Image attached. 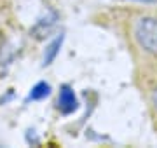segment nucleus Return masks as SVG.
Masks as SVG:
<instances>
[{"instance_id": "f257e3e1", "label": "nucleus", "mask_w": 157, "mask_h": 148, "mask_svg": "<svg viewBox=\"0 0 157 148\" xmlns=\"http://www.w3.org/2000/svg\"><path fill=\"white\" fill-rule=\"evenodd\" d=\"M133 68H157V7H129L119 17Z\"/></svg>"}, {"instance_id": "f03ea898", "label": "nucleus", "mask_w": 157, "mask_h": 148, "mask_svg": "<svg viewBox=\"0 0 157 148\" xmlns=\"http://www.w3.org/2000/svg\"><path fill=\"white\" fill-rule=\"evenodd\" d=\"M135 84L145 103L148 117H150L154 129L157 132V68L155 70H136Z\"/></svg>"}, {"instance_id": "7ed1b4c3", "label": "nucleus", "mask_w": 157, "mask_h": 148, "mask_svg": "<svg viewBox=\"0 0 157 148\" xmlns=\"http://www.w3.org/2000/svg\"><path fill=\"white\" fill-rule=\"evenodd\" d=\"M58 105H59V110H61L63 113H70L73 110L77 108V101H75V96H73V92L68 89L67 86L61 89L59 92V99H58Z\"/></svg>"}, {"instance_id": "20e7f679", "label": "nucleus", "mask_w": 157, "mask_h": 148, "mask_svg": "<svg viewBox=\"0 0 157 148\" xmlns=\"http://www.w3.org/2000/svg\"><path fill=\"white\" fill-rule=\"evenodd\" d=\"M49 94V86L47 84H37V86L33 87V91H32V94H30V99H40V98H44Z\"/></svg>"}]
</instances>
